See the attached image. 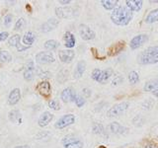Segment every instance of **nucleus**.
<instances>
[{
  "mask_svg": "<svg viewBox=\"0 0 158 148\" xmlns=\"http://www.w3.org/2000/svg\"><path fill=\"white\" fill-rule=\"evenodd\" d=\"M111 21L117 26H127L132 20V12L127 6H118L111 13Z\"/></svg>",
  "mask_w": 158,
  "mask_h": 148,
  "instance_id": "nucleus-1",
  "label": "nucleus"
},
{
  "mask_svg": "<svg viewBox=\"0 0 158 148\" xmlns=\"http://www.w3.org/2000/svg\"><path fill=\"white\" fill-rule=\"evenodd\" d=\"M137 62L140 65H150L158 63V46L145 48L137 56Z\"/></svg>",
  "mask_w": 158,
  "mask_h": 148,
  "instance_id": "nucleus-2",
  "label": "nucleus"
},
{
  "mask_svg": "<svg viewBox=\"0 0 158 148\" xmlns=\"http://www.w3.org/2000/svg\"><path fill=\"white\" fill-rule=\"evenodd\" d=\"M56 14L59 19H71L77 16L78 10L70 6H62L56 8Z\"/></svg>",
  "mask_w": 158,
  "mask_h": 148,
  "instance_id": "nucleus-3",
  "label": "nucleus"
},
{
  "mask_svg": "<svg viewBox=\"0 0 158 148\" xmlns=\"http://www.w3.org/2000/svg\"><path fill=\"white\" fill-rule=\"evenodd\" d=\"M128 107H130V104L127 102H122L116 104L115 106H113L110 110L107 112V116L108 117H118L122 115H123L127 111Z\"/></svg>",
  "mask_w": 158,
  "mask_h": 148,
  "instance_id": "nucleus-4",
  "label": "nucleus"
},
{
  "mask_svg": "<svg viewBox=\"0 0 158 148\" xmlns=\"http://www.w3.org/2000/svg\"><path fill=\"white\" fill-rule=\"evenodd\" d=\"M61 143L64 148H83L84 146L83 141L80 138L74 135H67L63 137Z\"/></svg>",
  "mask_w": 158,
  "mask_h": 148,
  "instance_id": "nucleus-5",
  "label": "nucleus"
},
{
  "mask_svg": "<svg viewBox=\"0 0 158 148\" xmlns=\"http://www.w3.org/2000/svg\"><path fill=\"white\" fill-rule=\"evenodd\" d=\"M75 122V116L72 115V113H67V115L62 116L59 120L54 125V127L57 128V130H63L69 125H73Z\"/></svg>",
  "mask_w": 158,
  "mask_h": 148,
  "instance_id": "nucleus-6",
  "label": "nucleus"
},
{
  "mask_svg": "<svg viewBox=\"0 0 158 148\" xmlns=\"http://www.w3.org/2000/svg\"><path fill=\"white\" fill-rule=\"evenodd\" d=\"M79 35H80L83 41H91V39H94L96 37L95 32L85 24H82L79 26Z\"/></svg>",
  "mask_w": 158,
  "mask_h": 148,
  "instance_id": "nucleus-7",
  "label": "nucleus"
},
{
  "mask_svg": "<svg viewBox=\"0 0 158 148\" xmlns=\"http://www.w3.org/2000/svg\"><path fill=\"white\" fill-rule=\"evenodd\" d=\"M147 41H148L147 35H144V34L136 35V36L133 37L131 39V41L130 42V47L132 49V51H135V49L142 47Z\"/></svg>",
  "mask_w": 158,
  "mask_h": 148,
  "instance_id": "nucleus-8",
  "label": "nucleus"
},
{
  "mask_svg": "<svg viewBox=\"0 0 158 148\" xmlns=\"http://www.w3.org/2000/svg\"><path fill=\"white\" fill-rule=\"evenodd\" d=\"M36 61L39 64H49L56 61L53 54L48 51H41L36 56Z\"/></svg>",
  "mask_w": 158,
  "mask_h": 148,
  "instance_id": "nucleus-9",
  "label": "nucleus"
},
{
  "mask_svg": "<svg viewBox=\"0 0 158 148\" xmlns=\"http://www.w3.org/2000/svg\"><path fill=\"white\" fill-rule=\"evenodd\" d=\"M37 92L44 98H48L52 94V86L51 83L47 80H44L40 82L36 87Z\"/></svg>",
  "mask_w": 158,
  "mask_h": 148,
  "instance_id": "nucleus-10",
  "label": "nucleus"
},
{
  "mask_svg": "<svg viewBox=\"0 0 158 148\" xmlns=\"http://www.w3.org/2000/svg\"><path fill=\"white\" fill-rule=\"evenodd\" d=\"M74 57H75V52L72 49H62L58 52V58L59 60L63 63H70Z\"/></svg>",
  "mask_w": 158,
  "mask_h": 148,
  "instance_id": "nucleus-11",
  "label": "nucleus"
},
{
  "mask_svg": "<svg viewBox=\"0 0 158 148\" xmlns=\"http://www.w3.org/2000/svg\"><path fill=\"white\" fill-rule=\"evenodd\" d=\"M77 94L74 92V90L70 87H67L65 89H63L62 92L60 93V99L64 103H68V102H74L75 100Z\"/></svg>",
  "mask_w": 158,
  "mask_h": 148,
  "instance_id": "nucleus-12",
  "label": "nucleus"
},
{
  "mask_svg": "<svg viewBox=\"0 0 158 148\" xmlns=\"http://www.w3.org/2000/svg\"><path fill=\"white\" fill-rule=\"evenodd\" d=\"M58 24H59V22H58L57 19H56V18H51V19H48L47 22H44L42 25L41 31L43 33L52 32V31H53V30L58 26Z\"/></svg>",
  "mask_w": 158,
  "mask_h": 148,
  "instance_id": "nucleus-13",
  "label": "nucleus"
},
{
  "mask_svg": "<svg viewBox=\"0 0 158 148\" xmlns=\"http://www.w3.org/2000/svg\"><path fill=\"white\" fill-rule=\"evenodd\" d=\"M108 127H109V130H110V131L114 133V134H126L128 131V130L126 126L122 125L121 123H118L117 121L111 122Z\"/></svg>",
  "mask_w": 158,
  "mask_h": 148,
  "instance_id": "nucleus-14",
  "label": "nucleus"
},
{
  "mask_svg": "<svg viewBox=\"0 0 158 148\" xmlns=\"http://www.w3.org/2000/svg\"><path fill=\"white\" fill-rule=\"evenodd\" d=\"M21 100V90L19 88H14L8 96V104L10 106H15Z\"/></svg>",
  "mask_w": 158,
  "mask_h": 148,
  "instance_id": "nucleus-15",
  "label": "nucleus"
},
{
  "mask_svg": "<svg viewBox=\"0 0 158 148\" xmlns=\"http://www.w3.org/2000/svg\"><path fill=\"white\" fill-rule=\"evenodd\" d=\"M126 47V43L123 41L118 42L117 43L113 44V46L108 49V56H115L120 52H122Z\"/></svg>",
  "mask_w": 158,
  "mask_h": 148,
  "instance_id": "nucleus-16",
  "label": "nucleus"
},
{
  "mask_svg": "<svg viewBox=\"0 0 158 148\" xmlns=\"http://www.w3.org/2000/svg\"><path fill=\"white\" fill-rule=\"evenodd\" d=\"M53 120V115L49 112H44L41 117H39L38 125L41 127H46L47 125H49V122Z\"/></svg>",
  "mask_w": 158,
  "mask_h": 148,
  "instance_id": "nucleus-17",
  "label": "nucleus"
},
{
  "mask_svg": "<svg viewBox=\"0 0 158 148\" xmlns=\"http://www.w3.org/2000/svg\"><path fill=\"white\" fill-rule=\"evenodd\" d=\"M86 70V61L85 60H80L78 61L76 66H75V69H74V72H73V77L75 79H80L84 72Z\"/></svg>",
  "mask_w": 158,
  "mask_h": 148,
  "instance_id": "nucleus-18",
  "label": "nucleus"
},
{
  "mask_svg": "<svg viewBox=\"0 0 158 148\" xmlns=\"http://www.w3.org/2000/svg\"><path fill=\"white\" fill-rule=\"evenodd\" d=\"M63 39H64V46H65V47H67V49H71L75 47L76 39L71 32H65Z\"/></svg>",
  "mask_w": 158,
  "mask_h": 148,
  "instance_id": "nucleus-19",
  "label": "nucleus"
},
{
  "mask_svg": "<svg viewBox=\"0 0 158 148\" xmlns=\"http://www.w3.org/2000/svg\"><path fill=\"white\" fill-rule=\"evenodd\" d=\"M20 39H21V37L20 35H14V36L10 37L8 39V43L10 44L11 47H15L17 48L18 51H23L25 49H27L26 47H23L20 44Z\"/></svg>",
  "mask_w": 158,
  "mask_h": 148,
  "instance_id": "nucleus-20",
  "label": "nucleus"
},
{
  "mask_svg": "<svg viewBox=\"0 0 158 148\" xmlns=\"http://www.w3.org/2000/svg\"><path fill=\"white\" fill-rule=\"evenodd\" d=\"M126 4H127V7L130 9L131 12H139L142 8L143 2L141 0H127Z\"/></svg>",
  "mask_w": 158,
  "mask_h": 148,
  "instance_id": "nucleus-21",
  "label": "nucleus"
},
{
  "mask_svg": "<svg viewBox=\"0 0 158 148\" xmlns=\"http://www.w3.org/2000/svg\"><path fill=\"white\" fill-rule=\"evenodd\" d=\"M24 78L26 81H32L34 79V76H35V66H34V63L33 62H29L27 65H26V68H25L24 70Z\"/></svg>",
  "mask_w": 158,
  "mask_h": 148,
  "instance_id": "nucleus-22",
  "label": "nucleus"
},
{
  "mask_svg": "<svg viewBox=\"0 0 158 148\" xmlns=\"http://www.w3.org/2000/svg\"><path fill=\"white\" fill-rule=\"evenodd\" d=\"M8 118L12 123H22V115L19 110H13L8 113Z\"/></svg>",
  "mask_w": 158,
  "mask_h": 148,
  "instance_id": "nucleus-23",
  "label": "nucleus"
},
{
  "mask_svg": "<svg viewBox=\"0 0 158 148\" xmlns=\"http://www.w3.org/2000/svg\"><path fill=\"white\" fill-rule=\"evenodd\" d=\"M113 74H114V71L111 68H107L105 70H102L100 78H99V80H98V83H100V84L107 83L109 81V79L113 76Z\"/></svg>",
  "mask_w": 158,
  "mask_h": 148,
  "instance_id": "nucleus-24",
  "label": "nucleus"
},
{
  "mask_svg": "<svg viewBox=\"0 0 158 148\" xmlns=\"http://www.w3.org/2000/svg\"><path fill=\"white\" fill-rule=\"evenodd\" d=\"M157 89H158V77L147 81L144 84V87H143V90L145 92H154Z\"/></svg>",
  "mask_w": 158,
  "mask_h": 148,
  "instance_id": "nucleus-25",
  "label": "nucleus"
},
{
  "mask_svg": "<svg viewBox=\"0 0 158 148\" xmlns=\"http://www.w3.org/2000/svg\"><path fill=\"white\" fill-rule=\"evenodd\" d=\"M144 22L146 24H153L158 22V8H155L146 15L144 19Z\"/></svg>",
  "mask_w": 158,
  "mask_h": 148,
  "instance_id": "nucleus-26",
  "label": "nucleus"
},
{
  "mask_svg": "<svg viewBox=\"0 0 158 148\" xmlns=\"http://www.w3.org/2000/svg\"><path fill=\"white\" fill-rule=\"evenodd\" d=\"M102 6L106 10H115L118 6V0H101Z\"/></svg>",
  "mask_w": 158,
  "mask_h": 148,
  "instance_id": "nucleus-27",
  "label": "nucleus"
},
{
  "mask_svg": "<svg viewBox=\"0 0 158 148\" xmlns=\"http://www.w3.org/2000/svg\"><path fill=\"white\" fill-rule=\"evenodd\" d=\"M36 41V35L32 32H27L26 34L24 35L23 37V43L26 44V46L30 47L35 43Z\"/></svg>",
  "mask_w": 158,
  "mask_h": 148,
  "instance_id": "nucleus-28",
  "label": "nucleus"
},
{
  "mask_svg": "<svg viewBox=\"0 0 158 148\" xmlns=\"http://www.w3.org/2000/svg\"><path fill=\"white\" fill-rule=\"evenodd\" d=\"M92 131H93L94 134L101 135V134H104V132H105V128H104V125H102V123L95 122V123H93Z\"/></svg>",
  "mask_w": 158,
  "mask_h": 148,
  "instance_id": "nucleus-29",
  "label": "nucleus"
},
{
  "mask_svg": "<svg viewBox=\"0 0 158 148\" xmlns=\"http://www.w3.org/2000/svg\"><path fill=\"white\" fill-rule=\"evenodd\" d=\"M58 46H59L58 42L54 41V39H48V41L44 42V47L48 49V51H53V49L57 48Z\"/></svg>",
  "mask_w": 158,
  "mask_h": 148,
  "instance_id": "nucleus-30",
  "label": "nucleus"
},
{
  "mask_svg": "<svg viewBox=\"0 0 158 148\" xmlns=\"http://www.w3.org/2000/svg\"><path fill=\"white\" fill-rule=\"evenodd\" d=\"M12 60V56L8 51H0V62H10Z\"/></svg>",
  "mask_w": 158,
  "mask_h": 148,
  "instance_id": "nucleus-31",
  "label": "nucleus"
},
{
  "mask_svg": "<svg viewBox=\"0 0 158 148\" xmlns=\"http://www.w3.org/2000/svg\"><path fill=\"white\" fill-rule=\"evenodd\" d=\"M128 82H130L131 85H135L138 82H139V75L136 71H131L128 74Z\"/></svg>",
  "mask_w": 158,
  "mask_h": 148,
  "instance_id": "nucleus-32",
  "label": "nucleus"
},
{
  "mask_svg": "<svg viewBox=\"0 0 158 148\" xmlns=\"http://www.w3.org/2000/svg\"><path fill=\"white\" fill-rule=\"evenodd\" d=\"M74 103H75V105L78 108H81V107H83L84 105H85L86 100H85V98H84L83 96L78 95V94H77L76 97H75V100H74Z\"/></svg>",
  "mask_w": 158,
  "mask_h": 148,
  "instance_id": "nucleus-33",
  "label": "nucleus"
},
{
  "mask_svg": "<svg viewBox=\"0 0 158 148\" xmlns=\"http://www.w3.org/2000/svg\"><path fill=\"white\" fill-rule=\"evenodd\" d=\"M25 25H26V21H25L24 18H20L18 21L16 22V24H15L14 26V30H17V31H20V30H22Z\"/></svg>",
  "mask_w": 158,
  "mask_h": 148,
  "instance_id": "nucleus-34",
  "label": "nucleus"
},
{
  "mask_svg": "<svg viewBox=\"0 0 158 148\" xmlns=\"http://www.w3.org/2000/svg\"><path fill=\"white\" fill-rule=\"evenodd\" d=\"M48 107L52 109V110L54 111H58L60 110V104L58 103V101L56 100H51L48 102Z\"/></svg>",
  "mask_w": 158,
  "mask_h": 148,
  "instance_id": "nucleus-35",
  "label": "nucleus"
},
{
  "mask_svg": "<svg viewBox=\"0 0 158 148\" xmlns=\"http://www.w3.org/2000/svg\"><path fill=\"white\" fill-rule=\"evenodd\" d=\"M101 72H102V70H101V69H99V68H95V69H94V70L92 71V73H91V77H92V79H93L94 81L98 82L99 78H100V75H101Z\"/></svg>",
  "mask_w": 158,
  "mask_h": 148,
  "instance_id": "nucleus-36",
  "label": "nucleus"
},
{
  "mask_svg": "<svg viewBox=\"0 0 158 148\" xmlns=\"http://www.w3.org/2000/svg\"><path fill=\"white\" fill-rule=\"evenodd\" d=\"M11 23H12V15L11 14L5 15V17H4V25H5V26L9 27Z\"/></svg>",
  "mask_w": 158,
  "mask_h": 148,
  "instance_id": "nucleus-37",
  "label": "nucleus"
},
{
  "mask_svg": "<svg viewBox=\"0 0 158 148\" xmlns=\"http://www.w3.org/2000/svg\"><path fill=\"white\" fill-rule=\"evenodd\" d=\"M123 77L122 76H117V77H115L113 79V81H112V86H118V85H120V84L123 82Z\"/></svg>",
  "mask_w": 158,
  "mask_h": 148,
  "instance_id": "nucleus-38",
  "label": "nucleus"
},
{
  "mask_svg": "<svg viewBox=\"0 0 158 148\" xmlns=\"http://www.w3.org/2000/svg\"><path fill=\"white\" fill-rule=\"evenodd\" d=\"M143 148H158V144L154 141H149L146 143Z\"/></svg>",
  "mask_w": 158,
  "mask_h": 148,
  "instance_id": "nucleus-39",
  "label": "nucleus"
},
{
  "mask_svg": "<svg viewBox=\"0 0 158 148\" xmlns=\"http://www.w3.org/2000/svg\"><path fill=\"white\" fill-rule=\"evenodd\" d=\"M9 37V33L8 32H1L0 33V42H4L6 41Z\"/></svg>",
  "mask_w": 158,
  "mask_h": 148,
  "instance_id": "nucleus-40",
  "label": "nucleus"
},
{
  "mask_svg": "<svg viewBox=\"0 0 158 148\" xmlns=\"http://www.w3.org/2000/svg\"><path fill=\"white\" fill-rule=\"evenodd\" d=\"M59 4H61V5H68V4H70L71 1L70 0H59Z\"/></svg>",
  "mask_w": 158,
  "mask_h": 148,
  "instance_id": "nucleus-41",
  "label": "nucleus"
},
{
  "mask_svg": "<svg viewBox=\"0 0 158 148\" xmlns=\"http://www.w3.org/2000/svg\"><path fill=\"white\" fill-rule=\"evenodd\" d=\"M83 92L86 94V96H90L91 95V93H90V90H88V89H83Z\"/></svg>",
  "mask_w": 158,
  "mask_h": 148,
  "instance_id": "nucleus-42",
  "label": "nucleus"
},
{
  "mask_svg": "<svg viewBox=\"0 0 158 148\" xmlns=\"http://www.w3.org/2000/svg\"><path fill=\"white\" fill-rule=\"evenodd\" d=\"M14 148H31L29 145H18L16 147H14Z\"/></svg>",
  "mask_w": 158,
  "mask_h": 148,
  "instance_id": "nucleus-43",
  "label": "nucleus"
},
{
  "mask_svg": "<svg viewBox=\"0 0 158 148\" xmlns=\"http://www.w3.org/2000/svg\"><path fill=\"white\" fill-rule=\"evenodd\" d=\"M152 94H153V96L154 97H156V98H158V89L156 91H154V92H152Z\"/></svg>",
  "mask_w": 158,
  "mask_h": 148,
  "instance_id": "nucleus-44",
  "label": "nucleus"
},
{
  "mask_svg": "<svg viewBox=\"0 0 158 148\" xmlns=\"http://www.w3.org/2000/svg\"><path fill=\"white\" fill-rule=\"evenodd\" d=\"M149 3H158V0H150Z\"/></svg>",
  "mask_w": 158,
  "mask_h": 148,
  "instance_id": "nucleus-45",
  "label": "nucleus"
}]
</instances>
